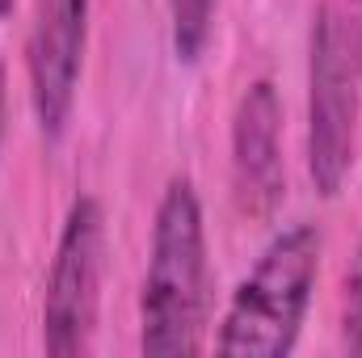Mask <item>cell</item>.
Here are the masks:
<instances>
[{"label": "cell", "instance_id": "8992f818", "mask_svg": "<svg viewBox=\"0 0 362 358\" xmlns=\"http://www.w3.org/2000/svg\"><path fill=\"white\" fill-rule=\"evenodd\" d=\"M232 194L249 219H274L286 198L282 97L266 76L245 85L232 110Z\"/></svg>", "mask_w": 362, "mask_h": 358}, {"label": "cell", "instance_id": "52a82bcc", "mask_svg": "<svg viewBox=\"0 0 362 358\" xmlns=\"http://www.w3.org/2000/svg\"><path fill=\"white\" fill-rule=\"evenodd\" d=\"M169 4V47L181 68H194L215 34V4L219 0H165Z\"/></svg>", "mask_w": 362, "mask_h": 358}, {"label": "cell", "instance_id": "ba28073f", "mask_svg": "<svg viewBox=\"0 0 362 358\" xmlns=\"http://www.w3.org/2000/svg\"><path fill=\"white\" fill-rule=\"evenodd\" d=\"M341 342L350 354H362V249L346 270V299H341Z\"/></svg>", "mask_w": 362, "mask_h": 358}, {"label": "cell", "instance_id": "7a4b0ae2", "mask_svg": "<svg viewBox=\"0 0 362 358\" xmlns=\"http://www.w3.org/2000/svg\"><path fill=\"white\" fill-rule=\"evenodd\" d=\"M320 253H325V241L316 224L299 219L278 228L253 270L232 291L219 316L215 350L236 358L291 354L320 282Z\"/></svg>", "mask_w": 362, "mask_h": 358}, {"label": "cell", "instance_id": "6da1fadb", "mask_svg": "<svg viewBox=\"0 0 362 358\" xmlns=\"http://www.w3.org/2000/svg\"><path fill=\"white\" fill-rule=\"evenodd\" d=\"M211 321V258L202 198L194 181L169 178L139 287V350L144 354H198Z\"/></svg>", "mask_w": 362, "mask_h": 358}, {"label": "cell", "instance_id": "5b68a950", "mask_svg": "<svg viewBox=\"0 0 362 358\" xmlns=\"http://www.w3.org/2000/svg\"><path fill=\"white\" fill-rule=\"evenodd\" d=\"M89 51V0H30V30H25V85L30 114L47 144H59L76 93L85 76Z\"/></svg>", "mask_w": 362, "mask_h": 358}, {"label": "cell", "instance_id": "8fae6325", "mask_svg": "<svg viewBox=\"0 0 362 358\" xmlns=\"http://www.w3.org/2000/svg\"><path fill=\"white\" fill-rule=\"evenodd\" d=\"M362 4V0H358ZM358 72H362V21H358Z\"/></svg>", "mask_w": 362, "mask_h": 358}, {"label": "cell", "instance_id": "277c9868", "mask_svg": "<svg viewBox=\"0 0 362 358\" xmlns=\"http://www.w3.org/2000/svg\"><path fill=\"white\" fill-rule=\"evenodd\" d=\"M105 266V215L93 194H76L55 241L42 291V350L76 358L93 346Z\"/></svg>", "mask_w": 362, "mask_h": 358}, {"label": "cell", "instance_id": "9c48e42d", "mask_svg": "<svg viewBox=\"0 0 362 358\" xmlns=\"http://www.w3.org/2000/svg\"><path fill=\"white\" fill-rule=\"evenodd\" d=\"M13 4H17V0H0V21H4V17L13 13Z\"/></svg>", "mask_w": 362, "mask_h": 358}, {"label": "cell", "instance_id": "3957f363", "mask_svg": "<svg viewBox=\"0 0 362 358\" xmlns=\"http://www.w3.org/2000/svg\"><path fill=\"white\" fill-rule=\"evenodd\" d=\"M358 105V30L346 25L337 4H320L308 47V178L320 198H337L350 181Z\"/></svg>", "mask_w": 362, "mask_h": 358}, {"label": "cell", "instance_id": "30bf717a", "mask_svg": "<svg viewBox=\"0 0 362 358\" xmlns=\"http://www.w3.org/2000/svg\"><path fill=\"white\" fill-rule=\"evenodd\" d=\"M0 131H4V76H0Z\"/></svg>", "mask_w": 362, "mask_h": 358}]
</instances>
